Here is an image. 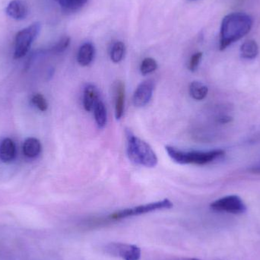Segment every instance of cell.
Returning a JSON list of instances; mask_svg holds the SVG:
<instances>
[{
  "label": "cell",
  "instance_id": "18",
  "mask_svg": "<svg viewBox=\"0 0 260 260\" xmlns=\"http://www.w3.org/2000/svg\"><path fill=\"white\" fill-rule=\"evenodd\" d=\"M58 4L68 12L79 10L86 4L88 0H55Z\"/></svg>",
  "mask_w": 260,
  "mask_h": 260
},
{
  "label": "cell",
  "instance_id": "26",
  "mask_svg": "<svg viewBox=\"0 0 260 260\" xmlns=\"http://www.w3.org/2000/svg\"><path fill=\"white\" fill-rule=\"evenodd\" d=\"M254 171H256V172H260V165L259 167H256V169H254Z\"/></svg>",
  "mask_w": 260,
  "mask_h": 260
},
{
  "label": "cell",
  "instance_id": "11",
  "mask_svg": "<svg viewBox=\"0 0 260 260\" xmlns=\"http://www.w3.org/2000/svg\"><path fill=\"white\" fill-rule=\"evenodd\" d=\"M99 99L100 98L97 88L91 84L87 85L83 91V106L85 111L88 112L92 111Z\"/></svg>",
  "mask_w": 260,
  "mask_h": 260
},
{
  "label": "cell",
  "instance_id": "10",
  "mask_svg": "<svg viewBox=\"0 0 260 260\" xmlns=\"http://www.w3.org/2000/svg\"><path fill=\"white\" fill-rule=\"evenodd\" d=\"M114 103H115V117L120 120L124 114L125 85L121 81H117L114 86Z\"/></svg>",
  "mask_w": 260,
  "mask_h": 260
},
{
  "label": "cell",
  "instance_id": "21",
  "mask_svg": "<svg viewBox=\"0 0 260 260\" xmlns=\"http://www.w3.org/2000/svg\"><path fill=\"white\" fill-rule=\"evenodd\" d=\"M31 102L38 110L44 112L48 108V104L45 98L41 94H35L31 99Z\"/></svg>",
  "mask_w": 260,
  "mask_h": 260
},
{
  "label": "cell",
  "instance_id": "3",
  "mask_svg": "<svg viewBox=\"0 0 260 260\" xmlns=\"http://www.w3.org/2000/svg\"><path fill=\"white\" fill-rule=\"evenodd\" d=\"M168 156L179 165H205L222 157V150L212 151H182L175 147L167 145L165 147Z\"/></svg>",
  "mask_w": 260,
  "mask_h": 260
},
{
  "label": "cell",
  "instance_id": "2",
  "mask_svg": "<svg viewBox=\"0 0 260 260\" xmlns=\"http://www.w3.org/2000/svg\"><path fill=\"white\" fill-rule=\"evenodd\" d=\"M127 139L128 157L132 162L146 168H154L157 165V157L152 148L145 141L135 136L130 130L126 131Z\"/></svg>",
  "mask_w": 260,
  "mask_h": 260
},
{
  "label": "cell",
  "instance_id": "14",
  "mask_svg": "<svg viewBox=\"0 0 260 260\" xmlns=\"http://www.w3.org/2000/svg\"><path fill=\"white\" fill-rule=\"evenodd\" d=\"M42 146L41 142L36 138H28L24 141L23 145V152L29 158H35L41 153Z\"/></svg>",
  "mask_w": 260,
  "mask_h": 260
},
{
  "label": "cell",
  "instance_id": "20",
  "mask_svg": "<svg viewBox=\"0 0 260 260\" xmlns=\"http://www.w3.org/2000/svg\"><path fill=\"white\" fill-rule=\"evenodd\" d=\"M157 69V63L152 58H145L142 60L140 66V71L143 76L150 74Z\"/></svg>",
  "mask_w": 260,
  "mask_h": 260
},
{
  "label": "cell",
  "instance_id": "16",
  "mask_svg": "<svg viewBox=\"0 0 260 260\" xmlns=\"http://www.w3.org/2000/svg\"><path fill=\"white\" fill-rule=\"evenodd\" d=\"M189 94L196 101H202L206 99L209 92V88L203 82H192L189 85Z\"/></svg>",
  "mask_w": 260,
  "mask_h": 260
},
{
  "label": "cell",
  "instance_id": "4",
  "mask_svg": "<svg viewBox=\"0 0 260 260\" xmlns=\"http://www.w3.org/2000/svg\"><path fill=\"white\" fill-rule=\"evenodd\" d=\"M41 29V24L39 22H35L17 34L14 52L15 59H21L27 54L30 46L39 35Z\"/></svg>",
  "mask_w": 260,
  "mask_h": 260
},
{
  "label": "cell",
  "instance_id": "8",
  "mask_svg": "<svg viewBox=\"0 0 260 260\" xmlns=\"http://www.w3.org/2000/svg\"><path fill=\"white\" fill-rule=\"evenodd\" d=\"M154 83L151 80H147L139 84L133 94V105L136 108L145 106L152 98Z\"/></svg>",
  "mask_w": 260,
  "mask_h": 260
},
{
  "label": "cell",
  "instance_id": "6",
  "mask_svg": "<svg viewBox=\"0 0 260 260\" xmlns=\"http://www.w3.org/2000/svg\"><path fill=\"white\" fill-rule=\"evenodd\" d=\"M210 207L215 212H227L234 215H240L247 211V206L238 196H228L223 197L213 202Z\"/></svg>",
  "mask_w": 260,
  "mask_h": 260
},
{
  "label": "cell",
  "instance_id": "17",
  "mask_svg": "<svg viewBox=\"0 0 260 260\" xmlns=\"http://www.w3.org/2000/svg\"><path fill=\"white\" fill-rule=\"evenodd\" d=\"M259 53V47L256 41H245L241 45V55L244 59H253L257 56Z\"/></svg>",
  "mask_w": 260,
  "mask_h": 260
},
{
  "label": "cell",
  "instance_id": "13",
  "mask_svg": "<svg viewBox=\"0 0 260 260\" xmlns=\"http://www.w3.org/2000/svg\"><path fill=\"white\" fill-rule=\"evenodd\" d=\"M16 156V146L15 142L9 139H3L0 144V159L5 163L12 161Z\"/></svg>",
  "mask_w": 260,
  "mask_h": 260
},
{
  "label": "cell",
  "instance_id": "23",
  "mask_svg": "<svg viewBox=\"0 0 260 260\" xmlns=\"http://www.w3.org/2000/svg\"><path fill=\"white\" fill-rule=\"evenodd\" d=\"M202 58H203V53H201V52L196 53L195 54L192 55V57L190 58V60H189V66H188V68L191 72H195L198 69Z\"/></svg>",
  "mask_w": 260,
  "mask_h": 260
},
{
  "label": "cell",
  "instance_id": "1",
  "mask_svg": "<svg viewBox=\"0 0 260 260\" xmlns=\"http://www.w3.org/2000/svg\"><path fill=\"white\" fill-rule=\"evenodd\" d=\"M253 19L250 15L242 12H234L224 17L220 32V50L244 38L251 30Z\"/></svg>",
  "mask_w": 260,
  "mask_h": 260
},
{
  "label": "cell",
  "instance_id": "24",
  "mask_svg": "<svg viewBox=\"0 0 260 260\" xmlns=\"http://www.w3.org/2000/svg\"><path fill=\"white\" fill-rule=\"evenodd\" d=\"M232 117H229V116H222V117H220L219 118H218V121L220 123L225 124V123H230V122H232Z\"/></svg>",
  "mask_w": 260,
  "mask_h": 260
},
{
  "label": "cell",
  "instance_id": "12",
  "mask_svg": "<svg viewBox=\"0 0 260 260\" xmlns=\"http://www.w3.org/2000/svg\"><path fill=\"white\" fill-rule=\"evenodd\" d=\"M95 48L91 43H85L81 46L77 55V61L82 67H88L92 62Z\"/></svg>",
  "mask_w": 260,
  "mask_h": 260
},
{
  "label": "cell",
  "instance_id": "25",
  "mask_svg": "<svg viewBox=\"0 0 260 260\" xmlns=\"http://www.w3.org/2000/svg\"><path fill=\"white\" fill-rule=\"evenodd\" d=\"M178 260H201L199 259H196V258H186V259H181Z\"/></svg>",
  "mask_w": 260,
  "mask_h": 260
},
{
  "label": "cell",
  "instance_id": "5",
  "mask_svg": "<svg viewBox=\"0 0 260 260\" xmlns=\"http://www.w3.org/2000/svg\"><path fill=\"white\" fill-rule=\"evenodd\" d=\"M172 207L173 203L168 199H165L161 201L148 203V204L142 205V206H136V207L114 212V214L111 215L110 218L113 220L123 219V218L136 216V215H144V214L154 212V211L171 209Z\"/></svg>",
  "mask_w": 260,
  "mask_h": 260
},
{
  "label": "cell",
  "instance_id": "27",
  "mask_svg": "<svg viewBox=\"0 0 260 260\" xmlns=\"http://www.w3.org/2000/svg\"><path fill=\"white\" fill-rule=\"evenodd\" d=\"M192 1H193V0H192Z\"/></svg>",
  "mask_w": 260,
  "mask_h": 260
},
{
  "label": "cell",
  "instance_id": "22",
  "mask_svg": "<svg viewBox=\"0 0 260 260\" xmlns=\"http://www.w3.org/2000/svg\"><path fill=\"white\" fill-rule=\"evenodd\" d=\"M70 44V38L69 37H64L62 38L56 45L53 46L51 48L52 53L55 54L62 53L65 51Z\"/></svg>",
  "mask_w": 260,
  "mask_h": 260
},
{
  "label": "cell",
  "instance_id": "19",
  "mask_svg": "<svg viewBox=\"0 0 260 260\" xmlns=\"http://www.w3.org/2000/svg\"><path fill=\"white\" fill-rule=\"evenodd\" d=\"M126 47L121 41H117L113 45L111 51V59L114 63H119L123 60L125 56Z\"/></svg>",
  "mask_w": 260,
  "mask_h": 260
},
{
  "label": "cell",
  "instance_id": "7",
  "mask_svg": "<svg viewBox=\"0 0 260 260\" xmlns=\"http://www.w3.org/2000/svg\"><path fill=\"white\" fill-rule=\"evenodd\" d=\"M105 251L111 256L123 260H139L141 258V249L131 244L111 243L105 247Z\"/></svg>",
  "mask_w": 260,
  "mask_h": 260
},
{
  "label": "cell",
  "instance_id": "9",
  "mask_svg": "<svg viewBox=\"0 0 260 260\" xmlns=\"http://www.w3.org/2000/svg\"><path fill=\"white\" fill-rule=\"evenodd\" d=\"M28 5L24 0H12L7 7L6 12L12 19L21 21L28 15Z\"/></svg>",
  "mask_w": 260,
  "mask_h": 260
},
{
  "label": "cell",
  "instance_id": "15",
  "mask_svg": "<svg viewBox=\"0 0 260 260\" xmlns=\"http://www.w3.org/2000/svg\"><path fill=\"white\" fill-rule=\"evenodd\" d=\"M93 111H94V119L98 126L101 129H103L107 125L108 115H107L106 107L101 99L98 101Z\"/></svg>",
  "mask_w": 260,
  "mask_h": 260
}]
</instances>
